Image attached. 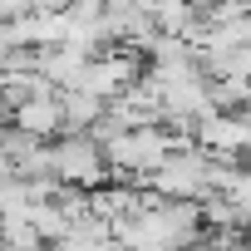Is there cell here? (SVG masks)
<instances>
[{
    "instance_id": "obj_3",
    "label": "cell",
    "mask_w": 251,
    "mask_h": 251,
    "mask_svg": "<svg viewBox=\"0 0 251 251\" xmlns=\"http://www.w3.org/2000/svg\"><path fill=\"white\" fill-rule=\"evenodd\" d=\"M10 123H20V128H25V133H35V138H59V133H64L59 94H30V99L10 113Z\"/></svg>"
},
{
    "instance_id": "obj_7",
    "label": "cell",
    "mask_w": 251,
    "mask_h": 251,
    "mask_svg": "<svg viewBox=\"0 0 251 251\" xmlns=\"http://www.w3.org/2000/svg\"><path fill=\"white\" fill-rule=\"evenodd\" d=\"M226 197L246 212V222H251V168H236L231 173V182H226Z\"/></svg>"
},
{
    "instance_id": "obj_2",
    "label": "cell",
    "mask_w": 251,
    "mask_h": 251,
    "mask_svg": "<svg viewBox=\"0 0 251 251\" xmlns=\"http://www.w3.org/2000/svg\"><path fill=\"white\" fill-rule=\"evenodd\" d=\"M197 143L212 158H236L251 148V108H212L197 123Z\"/></svg>"
},
{
    "instance_id": "obj_4",
    "label": "cell",
    "mask_w": 251,
    "mask_h": 251,
    "mask_svg": "<svg viewBox=\"0 0 251 251\" xmlns=\"http://www.w3.org/2000/svg\"><path fill=\"white\" fill-rule=\"evenodd\" d=\"M59 108H64V133H89L108 113V99H99L89 89H59Z\"/></svg>"
},
{
    "instance_id": "obj_1",
    "label": "cell",
    "mask_w": 251,
    "mask_h": 251,
    "mask_svg": "<svg viewBox=\"0 0 251 251\" xmlns=\"http://www.w3.org/2000/svg\"><path fill=\"white\" fill-rule=\"evenodd\" d=\"M54 177L74 182V187H99L108 177L103 143L94 133H59V143H54Z\"/></svg>"
},
{
    "instance_id": "obj_9",
    "label": "cell",
    "mask_w": 251,
    "mask_h": 251,
    "mask_svg": "<svg viewBox=\"0 0 251 251\" xmlns=\"http://www.w3.org/2000/svg\"><path fill=\"white\" fill-rule=\"evenodd\" d=\"M5 177H15V158H10L5 148H0V182H5Z\"/></svg>"
},
{
    "instance_id": "obj_8",
    "label": "cell",
    "mask_w": 251,
    "mask_h": 251,
    "mask_svg": "<svg viewBox=\"0 0 251 251\" xmlns=\"http://www.w3.org/2000/svg\"><path fill=\"white\" fill-rule=\"evenodd\" d=\"M10 59H15V45H10V35H5V20H0V74L10 69Z\"/></svg>"
},
{
    "instance_id": "obj_6",
    "label": "cell",
    "mask_w": 251,
    "mask_h": 251,
    "mask_svg": "<svg viewBox=\"0 0 251 251\" xmlns=\"http://www.w3.org/2000/svg\"><path fill=\"white\" fill-rule=\"evenodd\" d=\"M207 89H212L217 108H251V79L246 74H217V79H207Z\"/></svg>"
},
{
    "instance_id": "obj_5",
    "label": "cell",
    "mask_w": 251,
    "mask_h": 251,
    "mask_svg": "<svg viewBox=\"0 0 251 251\" xmlns=\"http://www.w3.org/2000/svg\"><path fill=\"white\" fill-rule=\"evenodd\" d=\"M0 236H5L10 251H45L50 241L40 236V226L30 222V212H15V217H0Z\"/></svg>"
}]
</instances>
